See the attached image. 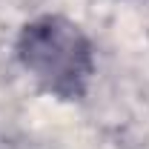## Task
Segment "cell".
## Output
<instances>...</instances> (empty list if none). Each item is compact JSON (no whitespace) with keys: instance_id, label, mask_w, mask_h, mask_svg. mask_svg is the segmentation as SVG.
I'll return each mask as SVG.
<instances>
[{"instance_id":"1","label":"cell","mask_w":149,"mask_h":149,"mask_svg":"<svg viewBox=\"0 0 149 149\" xmlns=\"http://www.w3.org/2000/svg\"><path fill=\"white\" fill-rule=\"evenodd\" d=\"M17 60L55 97H83L95 74V52L83 29L60 15L29 20L17 35Z\"/></svg>"}]
</instances>
